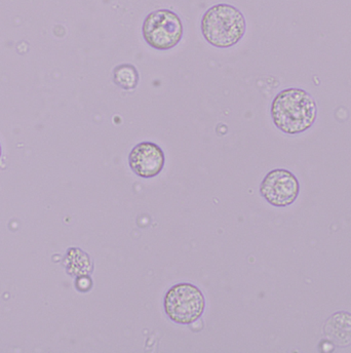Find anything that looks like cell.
<instances>
[{"label":"cell","mask_w":351,"mask_h":353,"mask_svg":"<svg viewBox=\"0 0 351 353\" xmlns=\"http://www.w3.org/2000/svg\"><path fill=\"white\" fill-rule=\"evenodd\" d=\"M270 112L273 123L279 131L298 134L312 127L317 117V106L306 90L290 88L275 96Z\"/></svg>","instance_id":"obj_1"},{"label":"cell","mask_w":351,"mask_h":353,"mask_svg":"<svg viewBox=\"0 0 351 353\" xmlns=\"http://www.w3.org/2000/svg\"><path fill=\"white\" fill-rule=\"evenodd\" d=\"M203 39L218 48H228L241 41L247 29L243 12L231 4L219 3L210 8L201 22Z\"/></svg>","instance_id":"obj_2"},{"label":"cell","mask_w":351,"mask_h":353,"mask_svg":"<svg viewBox=\"0 0 351 353\" xmlns=\"http://www.w3.org/2000/svg\"><path fill=\"white\" fill-rule=\"evenodd\" d=\"M183 33L182 20L171 10H154L143 22V39L154 50H172L180 43Z\"/></svg>","instance_id":"obj_3"},{"label":"cell","mask_w":351,"mask_h":353,"mask_svg":"<svg viewBox=\"0 0 351 353\" xmlns=\"http://www.w3.org/2000/svg\"><path fill=\"white\" fill-rule=\"evenodd\" d=\"M205 307V296L192 283H178L165 296V310L174 323L190 325L199 321Z\"/></svg>","instance_id":"obj_4"},{"label":"cell","mask_w":351,"mask_h":353,"mask_svg":"<svg viewBox=\"0 0 351 353\" xmlns=\"http://www.w3.org/2000/svg\"><path fill=\"white\" fill-rule=\"evenodd\" d=\"M299 192V181L293 173L285 169L269 172L260 185L262 196L267 203L277 208L288 207L295 203Z\"/></svg>","instance_id":"obj_5"},{"label":"cell","mask_w":351,"mask_h":353,"mask_svg":"<svg viewBox=\"0 0 351 353\" xmlns=\"http://www.w3.org/2000/svg\"><path fill=\"white\" fill-rule=\"evenodd\" d=\"M163 149L152 142H142L132 148L129 155L130 168L137 176L150 179L159 175L165 167Z\"/></svg>","instance_id":"obj_6"},{"label":"cell","mask_w":351,"mask_h":353,"mask_svg":"<svg viewBox=\"0 0 351 353\" xmlns=\"http://www.w3.org/2000/svg\"><path fill=\"white\" fill-rule=\"evenodd\" d=\"M325 335L334 345L345 347L351 344V314L338 312L332 315L325 325Z\"/></svg>","instance_id":"obj_7"},{"label":"cell","mask_w":351,"mask_h":353,"mask_svg":"<svg viewBox=\"0 0 351 353\" xmlns=\"http://www.w3.org/2000/svg\"><path fill=\"white\" fill-rule=\"evenodd\" d=\"M139 73L132 64H121L113 70V83L125 90H132L138 87Z\"/></svg>","instance_id":"obj_8"},{"label":"cell","mask_w":351,"mask_h":353,"mask_svg":"<svg viewBox=\"0 0 351 353\" xmlns=\"http://www.w3.org/2000/svg\"><path fill=\"white\" fill-rule=\"evenodd\" d=\"M0 155H1V147H0Z\"/></svg>","instance_id":"obj_9"}]
</instances>
